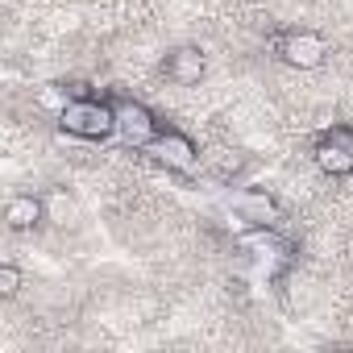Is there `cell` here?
Wrapping results in <instances>:
<instances>
[{
    "label": "cell",
    "instance_id": "1",
    "mask_svg": "<svg viewBox=\"0 0 353 353\" xmlns=\"http://www.w3.org/2000/svg\"><path fill=\"white\" fill-rule=\"evenodd\" d=\"M59 133L75 137V141H108L117 137V112H112V96H92V92H75L59 112Z\"/></svg>",
    "mask_w": 353,
    "mask_h": 353
},
{
    "label": "cell",
    "instance_id": "2",
    "mask_svg": "<svg viewBox=\"0 0 353 353\" xmlns=\"http://www.w3.org/2000/svg\"><path fill=\"white\" fill-rule=\"evenodd\" d=\"M112 112H117V137L129 145V150H150V141L162 133V121L133 96H121L112 92Z\"/></svg>",
    "mask_w": 353,
    "mask_h": 353
},
{
    "label": "cell",
    "instance_id": "3",
    "mask_svg": "<svg viewBox=\"0 0 353 353\" xmlns=\"http://www.w3.org/2000/svg\"><path fill=\"white\" fill-rule=\"evenodd\" d=\"M158 166H166V170H174V174H200V166H204V154H200V145L183 133V129H174V125H162V133L150 141V150H145Z\"/></svg>",
    "mask_w": 353,
    "mask_h": 353
},
{
    "label": "cell",
    "instance_id": "4",
    "mask_svg": "<svg viewBox=\"0 0 353 353\" xmlns=\"http://www.w3.org/2000/svg\"><path fill=\"white\" fill-rule=\"evenodd\" d=\"M274 59L287 63V67H295V71H316L328 59V42L316 30L291 26V30H279L274 34Z\"/></svg>",
    "mask_w": 353,
    "mask_h": 353
},
{
    "label": "cell",
    "instance_id": "5",
    "mask_svg": "<svg viewBox=\"0 0 353 353\" xmlns=\"http://www.w3.org/2000/svg\"><path fill=\"white\" fill-rule=\"evenodd\" d=\"M312 158L324 174H332V179H345V174H353V125H328L316 145H312Z\"/></svg>",
    "mask_w": 353,
    "mask_h": 353
},
{
    "label": "cell",
    "instance_id": "6",
    "mask_svg": "<svg viewBox=\"0 0 353 353\" xmlns=\"http://www.w3.org/2000/svg\"><path fill=\"white\" fill-rule=\"evenodd\" d=\"M229 208H233V216H237L245 229H250V225H279V221H283V204H279V196L266 192V188H237L233 200H229Z\"/></svg>",
    "mask_w": 353,
    "mask_h": 353
},
{
    "label": "cell",
    "instance_id": "7",
    "mask_svg": "<svg viewBox=\"0 0 353 353\" xmlns=\"http://www.w3.org/2000/svg\"><path fill=\"white\" fill-rule=\"evenodd\" d=\"M237 245L250 250V254L262 258V262H283V266H287V262L295 258V241L283 237L279 225H250V229H241Z\"/></svg>",
    "mask_w": 353,
    "mask_h": 353
},
{
    "label": "cell",
    "instance_id": "8",
    "mask_svg": "<svg viewBox=\"0 0 353 353\" xmlns=\"http://www.w3.org/2000/svg\"><path fill=\"white\" fill-rule=\"evenodd\" d=\"M162 71H166V79H170L174 88H196V83L208 75V54H204L200 46H174V50L166 54Z\"/></svg>",
    "mask_w": 353,
    "mask_h": 353
},
{
    "label": "cell",
    "instance_id": "9",
    "mask_svg": "<svg viewBox=\"0 0 353 353\" xmlns=\"http://www.w3.org/2000/svg\"><path fill=\"white\" fill-rule=\"evenodd\" d=\"M42 221H46V200L34 196V192H17V196L5 204V225H9L13 233H30V229H38Z\"/></svg>",
    "mask_w": 353,
    "mask_h": 353
},
{
    "label": "cell",
    "instance_id": "10",
    "mask_svg": "<svg viewBox=\"0 0 353 353\" xmlns=\"http://www.w3.org/2000/svg\"><path fill=\"white\" fill-rule=\"evenodd\" d=\"M21 283H26V279H21V270H17L13 262L0 266V295H5V299H13V295L21 291Z\"/></svg>",
    "mask_w": 353,
    "mask_h": 353
}]
</instances>
